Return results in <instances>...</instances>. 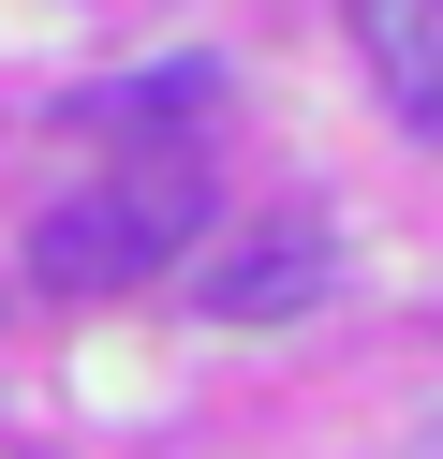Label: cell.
<instances>
[{"label":"cell","instance_id":"cell-1","mask_svg":"<svg viewBox=\"0 0 443 459\" xmlns=\"http://www.w3.org/2000/svg\"><path fill=\"white\" fill-rule=\"evenodd\" d=\"M177 252H207V178L192 163H118V178L59 193V208L30 222V281H45V297H133Z\"/></svg>","mask_w":443,"mask_h":459},{"label":"cell","instance_id":"cell-3","mask_svg":"<svg viewBox=\"0 0 443 459\" xmlns=\"http://www.w3.org/2000/svg\"><path fill=\"white\" fill-rule=\"evenodd\" d=\"M354 60H370L384 119L443 149V0H354Z\"/></svg>","mask_w":443,"mask_h":459},{"label":"cell","instance_id":"cell-4","mask_svg":"<svg viewBox=\"0 0 443 459\" xmlns=\"http://www.w3.org/2000/svg\"><path fill=\"white\" fill-rule=\"evenodd\" d=\"M207 104H222V60H148V74L74 90V119H89V134H192Z\"/></svg>","mask_w":443,"mask_h":459},{"label":"cell","instance_id":"cell-2","mask_svg":"<svg viewBox=\"0 0 443 459\" xmlns=\"http://www.w3.org/2000/svg\"><path fill=\"white\" fill-rule=\"evenodd\" d=\"M325 281H340L325 222H251V238H207L192 252V311L207 326H281V311H311Z\"/></svg>","mask_w":443,"mask_h":459}]
</instances>
